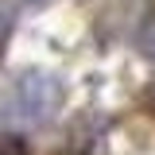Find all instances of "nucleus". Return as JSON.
<instances>
[{
  "label": "nucleus",
  "mask_w": 155,
  "mask_h": 155,
  "mask_svg": "<svg viewBox=\"0 0 155 155\" xmlns=\"http://www.w3.org/2000/svg\"><path fill=\"white\" fill-rule=\"evenodd\" d=\"M140 51L155 58V12L143 19V27H140Z\"/></svg>",
  "instance_id": "2"
},
{
  "label": "nucleus",
  "mask_w": 155,
  "mask_h": 155,
  "mask_svg": "<svg viewBox=\"0 0 155 155\" xmlns=\"http://www.w3.org/2000/svg\"><path fill=\"white\" fill-rule=\"evenodd\" d=\"M140 109H143L147 116H155V81L143 89V93H140Z\"/></svg>",
  "instance_id": "4"
},
{
  "label": "nucleus",
  "mask_w": 155,
  "mask_h": 155,
  "mask_svg": "<svg viewBox=\"0 0 155 155\" xmlns=\"http://www.w3.org/2000/svg\"><path fill=\"white\" fill-rule=\"evenodd\" d=\"M62 101H66V85L51 70L31 66V70H19L12 81V109L23 120H51L62 109Z\"/></svg>",
  "instance_id": "1"
},
{
  "label": "nucleus",
  "mask_w": 155,
  "mask_h": 155,
  "mask_svg": "<svg viewBox=\"0 0 155 155\" xmlns=\"http://www.w3.org/2000/svg\"><path fill=\"white\" fill-rule=\"evenodd\" d=\"M0 155H27V143L16 136H0Z\"/></svg>",
  "instance_id": "3"
},
{
  "label": "nucleus",
  "mask_w": 155,
  "mask_h": 155,
  "mask_svg": "<svg viewBox=\"0 0 155 155\" xmlns=\"http://www.w3.org/2000/svg\"><path fill=\"white\" fill-rule=\"evenodd\" d=\"M27 8H43V4H51V0H23Z\"/></svg>",
  "instance_id": "5"
}]
</instances>
